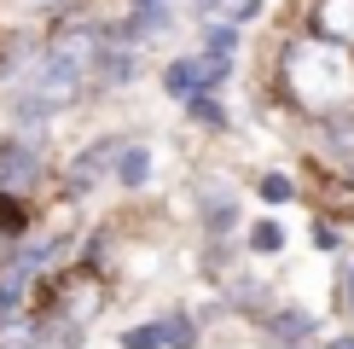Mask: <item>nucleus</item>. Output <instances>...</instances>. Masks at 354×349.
I'll list each match as a JSON object with an SVG mask.
<instances>
[{
    "instance_id": "nucleus-1",
    "label": "nucleus",
    "mask_w": 354,
    "mask_h": 349,
    "mask_svg": "<svg viewBox=\"0 0 354 349\" xmlns=\"http://www.w3.org/2000/svg\"><path fill=\"white\" fill-rule=\"evenodd\" d=\"M273 93L285 111H297L314 128L343 123V116H354V53H343L314 29L285 35L273 58Z\"/></svg>"
},
{
    "instance_id": "nucleus-2",
    "label": "nucleus",
    "mask_w": 354,
    "mask_h": 349,
    "mask_svg": "<svg viewBox=\"0 0 354 349\" xmlns=\"http://www.w3.org/2000/svg\"><path fill=\"white\" fill-rule=\"evenodd\" d=\"M99 58H105V29L99 24H70L64 35H53L47 53L24 70L18 116L35 123V116H58L64 105H76L82 87L99 76Z\"/></svg>"
},
{
    "instance_id": "nucleus-3",
    "label": "nucleus",
    "mask_w": 354,
    "mask_h": 349,
    "mask_svg": "<svg viewBox=\"0 0 354 349\" xmlns=\"http://www.w3.org/2000/svg\"><path fill=\"white\" fill-rule=\"evenodd\" d=\"M198 343H203V326L186 309H163L157 320H140L122 332V349H198Z\"/></svg>"
},
{
    "instance_id": "nucleus-4",
    "label": "nucleus",
    "mask_w": 354,
    "mask_h": 349,
    "mask_svg": "<svg viewBox=\"0 0 354 349\" xmlns=\"http://www.w3.org/2000/svg\"><path fill=\"white\" fill-rule=\"evenodd\" d=\"M290 251V227L279 222V215H250L244 233H239V256L244 262H273Z\"/></svg>"
},
{
    "instance_id": "nucleus-5",
    "label": "nucleus",
    "mask_w": 354,
    "mask_h": 349,
    "mask_svg": "<svg viewBox=\"0 0 354 349\" xmlns=\"http://www.w3.org/2000/svg\"><path fill=\"white\" fill-rule=\"evenodd\" d=\"M111 181H116V186H128V193L151 186V181H157V145H145V140H122V152H116V163H111Z\"/></svg>"
},
{
    "instance_id": "nucleus-6",
    "label": "nucleus",
    "mask_w": 354,
    "mask_h": 349,
    "mask_svg": "<svg viewBox=\"0 0 354 349\" xmlns=\"http://www.w3.org/2000/svg\"><path fill=\"white\" fill-rule=\"evenodd\" d=\"M308 29H314V35H326V41H337L343 53H354V0H314Z\"/></svg>"
},
{
    "instance_id": "nucleus-7",
    "label": "nucleus",
    "mask_w": 354,
    "mask_h": 349,
    "mask_svg": "<svg viewBox=\"0 0 354 349\" xmlns=\"http://www.w3.org/2000/svg\"><path fill=\"white\" fill-rule=\"evenodd\" d=\"M250 198L261 204V215H279L285 204H297V174L290 169H261L256 181H250Z\"/></svg>"
},
{
    "instance_id": "nucleus-8",
    "label": "nucleus",
    "mask_w": 354,
    "mask_h": 349,
    "mask_svg": "<svg viewBox=\"0 0 354 349\" xmlns=\"http://www.w3.org/2000/svg\"><path fill=\"white\" fill-rule=\"evenodd\" d=\"M261 6H268V0H203L198 6V24H215V29H244L261 18Z\"/></svg>"
},
{
    "instance_id": "nucleus-9",
    "label": "nucleus",
    "mask_w": 354,
    "mask_h": 349,
    "mask_svg": "<svg viewBox=\"0 0 354 349\" xmlns=\"http://www.w3.org/2000/svg\"><path fill=\"white\" fill-rule=\"evenodd\" d=\"M186 123L192 128H209V134H232L239 128V116H232V105H227V93H198V99H186Z\"/></svg>"
},
{
    "instance_id": "nucleus-10",
    "label": "nucleus",
    "mask_w": 354,
    "mask_h": 349,
    "mask_svg": "<svg viewBox=\"0 0 354 349\" xmlns=\"http://www.w3.org/2000/svg\"><path fill=\"white\" fill-rule=\"evenodd\" d=\"M41 174V157L29 152L24 140H12V145H0V186H29Z\"/></svg>"
}]
</instances>
